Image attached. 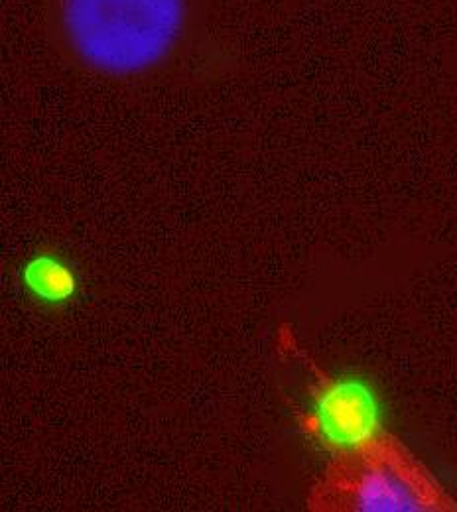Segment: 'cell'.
Returning <instances> with one entry per match:
<instances>
[{
  "instance_id": "obj_1",
  "label": "cell",
  "mask_w": 457,
  "mask_h": 512,
  "mask_svg": "<svg viewBox=\"0 0 457 512\" xmlns=\"http://www.w3.org/2000/svg\"><path fill=\"white\" fill-rule=\"evenodd\" d=\"M46 18L73 62L136 77L180 54L194 30V0H46Z\"/></svg>"
},
{
  "instance_id": "obj_2",
  "label": "cell",
  "mask_w": 457,
  "mask_h": 512,
  "mask_svg": "<svg viewBox=\"0 0 457 512\" xmlns=\"http://www.w3.org/2000/svg\"><path fill=\"white\" fill-rule=\"evenodd\" d=\"M296 422L316 455L343 465H369L391 438V402L373 375L339 367L308 384Z\"/></svg>"
},
{
  "instance_id": "obj_3",
  "label": "cell",
  "mask_w": 457,
  "mask_h": 512,
  "mask_svg": "<svg viewBox=\"0 0 457 512\" xmlns=\"http://www.w3.org/2000/svg\"><path fill=\"white\" fill-rule=\"evenodd\" d=\"M16 284L36 310L46 314H62L71 310L83 294V276L66 253L40 247L16 266Z\"/></svg>"
},
{
  "instance_id": "obj_4",
  "label": "cell",
  "mask_w": 457,
  "mask_h": 512,
  "mask_svg": "<svg viewBox=\"0 0 457 512\" xmlns=\"http://www.w3.org/2000/svg\"><path fill=\"white\" fill-rule=\"evenodd\" d=\"M355 505L363 511H416L420 509V493L398 473L369 463L353 487Z\"/></svg>"
}]
</instances>
